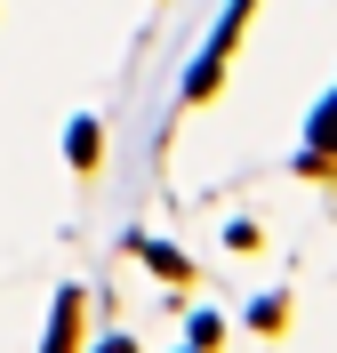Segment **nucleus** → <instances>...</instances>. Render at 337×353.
I'll list each match as a JSON object with an SVG mask.
<instances>
[{"instance_id": "1", "label": "nucleus", "mask_w": 337, "mask_h": 353, "mask_svg": "<svg viewBox=\"0 0 337 353\" xmlns=\"http://www.w3.org/2000/svg\"><path fill=\"white\" fill-rule=\"evenodd\" d=\"M72 161H81V169H96V121H72Z\"/></svg>"}, {"instance_id": "2", "label": "nucleus", "mask_w": 337, "mask_h": 353, "mask_svg": "<svg viewBox=\"0 0 337 353\" xmlns=\"http://www.w3.org/2000/svg\"><path fill=\"white\" fill-rule=\"evenodd\" d=\"M314 145H321V153H337V97L314 112Z\"/></svg>"}]
</instances>
